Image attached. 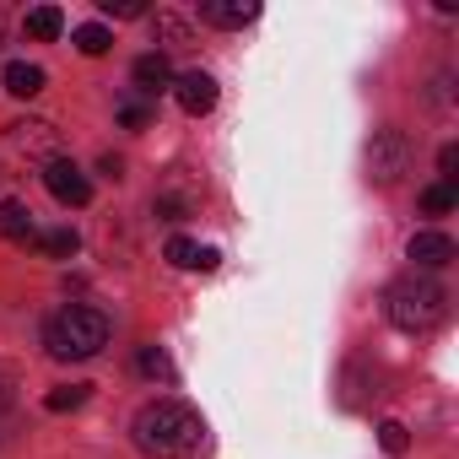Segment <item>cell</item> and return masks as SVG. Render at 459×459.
Returning a JSON list of instances; mask_svg holds the SVG:
<instances>
[{"mask_svg": "<svg viewBox=\"0 0 459 459\" xmlns=\"http://www.w3.org/2000/svg\"><path fill=\"white\" fill-rule=\"evenodd\" d=\"M130 432H135V448L152 454V459H195L205 448V421L189 405H178V400L141 405L135 421H130Z\"/></svg>", "mask_w": 459, "mask_h": 459, "instance_id": "obj_1", "label": "cell"}, {"mask_svg": "<svg viewBox=\"0 0 459 459\" xmlns=\"http://www.w3.org/2000/svg\"><path fill=\"white\" fill-rule=\"evenodd\" d=\"M384 314H389L394 330H405V335H427V330L443 325V314H448V292H443L437 276H405V281L389 287Z\"/></svg>", "mask_w": 459, "mask_h": 459, "instance_id": "obj_2", "label": "cell"}, {"mask_svg": "<svg viewBox=\"0 0 459 459\" xmlns=\"http://www.w3.org/2000/svg\"><path fill=\"white\" fill-rule=\"evenodd\" d=\"M44 346L60 362H87V357H98L108 346V314L87 308V303H71L44 325Z\"/></svg>", "mask_w": 459, "mask_h": 459, "instance_id": "obj_3", "label": "cell"}, {"mask_svg": "<svg viewBox=\"0 0 459 459\" xmlns=\"http://www.w3.org/2000/svg\"><path fill=\"white\" fill-rule=\"evenodd\" d=\"M60 130L49 119H12L6 130H0V168L12 173H44L49 162H60Z\"/></svg>", "mask_w": 459, "mask_h": 459, "instance_id": "obj_4", "label": "cell"}, {"mask_svg": "<svg viewBox=\"0 0 459 459\" xmlns=\"http://www.w3.org/2000/svg\"><path fill=\"white\" fill-rule=\"evenodd\" d=\"M411 157H416V146H411V135L405 130H373V141H368V152H362V168H368V184H378V189H389V184H400L405 173H411Z\"/></svg>", "mask_w": 459, "mask_h": 459, "instance_id": "obj_5", "label": "cell"}, {"mask_svg": "<svg viewBox=\"0 0 459 459\" xmlns=\"http://www.w3.org/2000/svg\"><path fill=\"white\" fill-rule=\"evenodd\" d=\"M44 184H49V195H55L60 205H87V200H92V184H87V173H82L71 157L49 162V168H44Z\"/></svg>", "mask_w": 459, "mask_h": 459, "instance_id": "obj_6", "label": "cell"}, {"mask_svg": "<svg viewBox=\"0 0 459 459\" xmlns=\"http://www.w3.org/2000/svg\"><path fill=\"white\" fill-rule=\"evenodd\" d=\"M173 98H178V108L184 114H211L216 108V76H205V71H184L178 82H173Z\"/></svg>", "mask_w": 459, "mask_h": 459, "instance_id": "obj_7", "label": "cell"}, {"mask_svg": "<svg viewBox=\"0 0 459 459\" xmlns=\"http://www.w3.org/2000/svg\"><path fill=\"white\" fill-rule=\"evenodd\" d=\"M405 255H411V260L421 265V276H427V271H443V265L454 260V238H448V233H416Z\"/></svg>", "mask_w": 459, "mask_h": 459, "instance_id": "obj_8", "label": "cell"}, {"mask_svg": "<svg viewBox=\"0 0 459 459\" xmlns=\"http://www.w3.org/2000/svg\"><path fill=\"white\" fill-rule=\"evenodd\" d=\"M200 17L211 28H244V22L260 17V6H255V0H200Z\"/></svg>", "mask_w": 459, "mask_h": 459, "instance_id": "obj_9", "label": "cell"}, {"mask_svg": "<svg viewBox=\"0 0 459 459\" xmlns=\"http://www.w3.org/2000/svg\"><path fill=\"white\" fill-rule=\"evenodd\" d=\"M0 233L17 238V244H33L39 238V227H33V211L22 200H0Z\"/></svg>", "mask_w": 459, "mask_h": 459, "instance_id": "obj_10", "label": "cell"}, {"mask_svg": "<svg viewBox=\"0 0 459 459\" xmlns=\"http://www.w3.org/2000/svg\"><path fill=\"white\" fill-rule=\"evenodd\" d=\"M44 82H49L44 65H28V60H12V65H6V92H12V98H39Z\"/></svg>", "mask_w": 459, "mask_h": 459, "instance_id": "obj_11", "label": "cell"}, {"mask_svg": "<svg viewBox=\"0 0 459 459\" xmlns=\"http://www.w3.org/2000/svg\"><path fill=\"white\" fill-rule=\"evenodd\" d=\"M168 260L178 265V271H216V249H200V244H189V238H168Z\"/></svg>", "mask_w": 459, "mask_h": 459, "instance_id": "obj_12", "label": "cell"}, {"mask_svg": "<svg viewBox=\"0 0 459 459\" xmlns=\"http://www.w3.org/2000/svg\"><path fill=\"white\" fill-rule=\"evenodd\" d=\"M130 76H135V87H141V92H168V87H173V71H168V60H162V55H141Z\"/></svg>", "mask_w": 459, "mask_h": 459, "instance_id": "obj_13", "label": "cell"}, {"mask_svg": "<svg viewBox=\"0 0 459 459\" xmlns=\"http://www.w3.org/2000/svg\"><path fill=\"white\" fill-rule=\"evenodd\" d=\"M22 28H28V39H39V44H55V39L65 33V17H60V6H33Z\"/></svg>", "mask_w": 459, "mask_h": 459, "instance_id": "obj_14", "label": "cell"}, {"mask_svg": "<svg viewBox=\"0 0 459 459\" xmlns=\"http://www.w3.org/2000/svg\"><path fill=\"white\" fill-rule=\"evenodd\" d=\"M33 249H44V255H55V260H71V255L82 249V238L71 233V227H55V233H39V238H33Z\"/></svg>", "mask_w": 459, "mask_h": 459, "instance_id": "obj_15", "label": "cell"}, {"mask_svg": "<svg viewBox=\"0 0 459 459\" xmlns=\"http://www.w3.org/2000/svg\"><path fill=\"white\" fill-rule=\"evenodd\" d=\"M82 405H87V384H60V389L44 394V411H55V416L60 411H82Z\"/></svg>", "mask_w": 459, "mask_h": 459, "instance_id": "obj_16", "label": "cell"}, {"mask_svg": "<svg viewBox=\"0 0 459 459\" xmlns=\"http://www.w3.org/2000/svg\"><path fill=\"white\" fill-rule=\"evenodd\" d=\"M71 39H76V49H82V55H92V60H98V55H108V44H114V33H108V28H98V22L76 28Z\"/></svg>", "mask_w": 459, "mask_h": 459, "instance_id": "obj_17", "label": "cell"}, {"mask_svg": "<svg viewBox=\"0 0 459 459\" xmlns=\"http://www.w3.org/2000/svg\"><path fill=\"white\" fill-rule=\"evenodd\" d=\"M454 205H459L454 184H432V189H421V211H427V216H443V211H454Z\"/></svg>", "mask_w": 459, "mask_h": 459, "instance_id": "obj_18", "label": "cell"}, {"mask_svg": "<svg viewBox=\"0 0 459 459\" xmlns=\"http://www.w3.org/2000/svg\"><path fill=\"white\" fill-rule=\"evenodd\" d=\"M135 368H141L146 378H173V362H168L157 346H141V351H135Z\"/></svg>", "mask_w": 459, "mask_h": 459, "instance_id": "obj_19", "label": "cell"}, {"mask_svg": "<svg viewBox=\"0 0 459 459\" xmlns=\"http://www.w3.org/2000/svg\"><path fill=\"white\" fill-rule=\"evenodd\" d=\"M378 448H384V454H405V448H411V432H405L400 421H384V427H378Z\"/></svg>", "mask_w": 459, "mask_h": 459, "instance_id": "obj_20", "label": "cell"}, {"mask_svg": "<svg viewBox=\"0 0 459 459\" xmlns=\"http://www.w3.org/2000/svg\"><path fill=\"white\" fill-rule=\"evenodd\" d=\"M103 17L130 22V17H146V6H141V0H103Z\"/></svg>", "mask_w": 459, "mask_h": 459, "instance_id": "obj_21", "label": "cell"}, {"mask_svg": "<svg viewBox=\"0 0 459 459\" xmlns=\"http://www.w3.org/2000/svg\"><path fill=\"white\" fill-rule=\"evenodd\" d=\"M12 394H17V373L0 362V405H12Z\"/></svg>", "mask_w": 459, "mask_h": 459, "instance_id": "obj_22", "label": "cell"}, {"mask_svg": "<svg viewBox=\"0 0 459 459\" xmlns=\"http://www.w3.org/2000/svg\"><path fill=\"white\" fill-rule=\"evenodd\" d=\"M437 168H443V184H454V168H459V152H454V146H443V152H437Z\"/></svg>", "mask_w": 459, "mask_h": 459, "instance_id": "obj_23", "label": "cell"}]
</instances>
